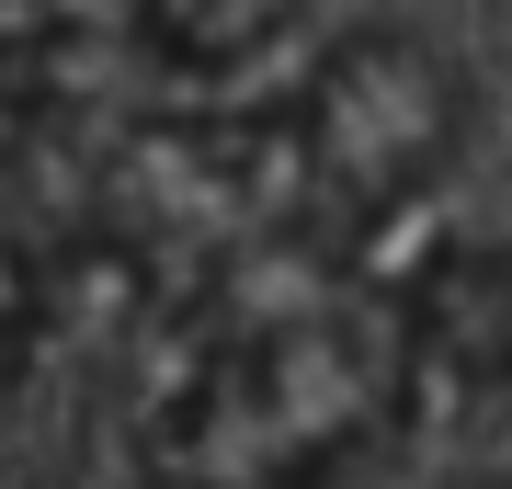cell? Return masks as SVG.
Wrapping results in <instances>:
<instances>
[{"instance_id":"1","label":"cell","mask_w":512,"mask_h":489,"mask_svg":"<svg viewBox=\"0 0 512 489\" xmlns=\"http://www.w3.org/2000/svg\"><path fill=\"white\" fill-rule=\"evenodd\" d=\"M399 387H410V342L387 285L376 296L285 285L183 353L160 421H148V467L205 489H319L365 444H387Z\"/></svg>"},{"instance_id":"2","label":"cell","mask_w":512,"mask_h":489,"mask_svg":"<svg viewBox=\"0 0 512 489\" xmlns=\"http://www.w3.org/2000/svg\"><path fill=\"white\" fill-rule=\"evenodd\" d=\"M444 137H456V80H444L421 46H399V35L342 46L274 114L296 217H308V205H319V217H376V205H399L410 182L433 171Z\"/></svg>"},{"instance_id":"3","label":"cell","mask_w":512,"mask_h":489,"mask_svg":"<svg viewBox=\"0 0 512 489\" xmlns=\"http://www.w3.org/2000/svg\"><path fill=\"white\" fill-rule=\"evenodd\" d=\"M387 308H399L410 376L512 387V239H444L433 262L387 285Z\"/></svg>"},{"instance_id":"4","label":"cell","mask_w":512,"mask_h":489,"mask_svg":"<svg viewBox=\"0 0 512 489\" xmlns=\"http://www.w3.org/2000/svg\"><path fill=\"white\" fill-rule=\"evenodd\" d=\"M285 0H137V35L171 57V69H228V57L274 46Z\"/></svg>"},{"instance_id":"5","label":"cell","mask_w":512,"mask_h":489,"mask_svg":"<svg viewBox=\"0 0 512 489\" xmlns=\"http://www.w3.org/2000/svg\"><path fill=\"white\" fill-rule=\"evenodd\" d=\"M23 319H35V296H23V262H12V239H0V364L23 353Z\"/></svg>"},{"instance_id":"6","label":"cell","mask_w":512,"mask_h":489,"mask_svg":"<svg viewBox=\"0 0 512 489\" xmlns=\"http://www.w3.org/2000/svg\"><path fill=\"white\" fill-rule=\"evenodd\" d=\"M148 489H205V478H160V467H148Z\"/></svg>"},{"instance_id":"7","label":"cell","mask_w":512,"mask_h":489,"mask_svg":"<svg viewBox=\"0 0 512 489\" xmlns=\"http://www.w3.org/2000/svg\"><path fill=\"white\" fill-rule=\"evenodd\" d=\"M501 489H512V478H501Z\"/></svg>"}]
</instances>
